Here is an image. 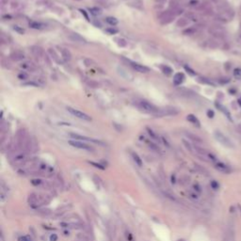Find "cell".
<instances>
[{"label":"cell","instance_id":"cell-51","mask_svg":"<svg viewBox=\"0 0 241 241\" xmlns=\"http://www.w3.org/2000/svg\"><path fill=\"white\" fill-rule=\"evenodd\" d=\"M31 183L33 184L34 186H38V185H40V184H41V180H32Z\"/></svg>","mask_w":241,"mask_h":241},{"label":"cell","instance_id":"cell-22","mask_svg":"<svg viewBox=\"0 0 241 241\" xmlns=\"http://www.w3.org/2000/svg\"><path fill=\"white\" fill-rule=\"evenodd\" d=\"M48 53H49V55L51 56V58L54 59L56 62H58V63H59V56H58V54H57L56 53V51L54 50V49L53 48H49L48 49Z\"/></svg>","mask_w":241,"mask_h":241},{"label":"cell","instance_id":"cell-32","mask_svg":"<svg viewBox=\"0 0 241 241\" xmlns=\"http://www.w3.org/2000/svg\"><path fill=\"white\" fill-rule=\"evenodd\" d=\"M234 76L236 79H241V69L235 68L234 70Z\"/></svg>","mask_w":241,"mask_h":241},{"label":"cell","instance_id":"cell-40","mask_svg":"<svg viewBox=\"0 0 241 241\" xmlns=\"http://www.w3.org/2000/svg\"><path fill=\"white\" fill-rule=\"evenodd\" d=\"M88 85L91 88H99V84L97 82H94V81H89V82H88Z\"/></svg>","mask_w":241,"mask_h":241},{"label":"cell","instance_id":"cell-23","mask_svg":"<svg viewBox=\"0 0 241 241\" xmlns=\"http://www.w3.org/2000/svg\"><path fill=\"white\" fill-rule=\"evenodd\" d=\"M189 23V20H187V18H180L177 21L176 23V26L178 27H187V24Z\"/></svg>","mask_w":241,"mask_h":241},{"label":"cell","instance_id":"cell-59","mask_svg":"<svg viewBox=\"0 0 241 241\" xmlns=\"http://www.w3.org/2000/svg\"><path fill=\"white\" fill-rule=\"evenodd\" d=\"M78 241H80V240H78Z\"/></svg>","mask_w":241,"mask_h":241},{"label":"cell","instance_id":"cell-37","mask_svg":"<svg viewBox=\"0 0 241 241\" xmlns=\"http://www.w3.org/2000/svg\"><path fill=\"white\" fill-rule=\"evenodd\" d=\"M219 82L220 84H227L230 82V78H228V77H222V78L219 79Z\"/></svg>","mask_w":241,"mask_h":241},{"label":"cell","instance_id":"cell-47","mask_svg":"<svg viewBox=\"0 0 241 241\" xmlns=\"http://www.w3.org/2000/svg\"><path fill=\"white\" fill-rule=\"evenodd\" d=\"M80 12H81V13H82V15H84V16H85V18L87 19L88 21H89V16H88L87 12H86V10H80Z\"/></svg>","mask_w":241,"mask_h":241},{"label":"cell","instance_id":"cell-34","mask_svg":"<svg viewBox=\"0 0 241 241\" xmlns=\"http://www.w3.org/2000/svg\"><path fill=\"white\" fill-rule=\"evenodd\" d=\"M183 143H184V145L186 146V148H187V150H189L190 152H192V151H193V147L191 146V144L189 143V141H187L186 140H183Z\"/></svg>","mask_w":241,"mask_h":241},{"label":"cell","instance_id":"cell-6","mask_svg":"<svg viewBox=\"0 0 241 241\" xmlns=\"http://www.w3.org/2000/svg\"><path fill=\"white\" fill-rule=\"evenodd\" d=\"M208 31H209L210 34H212L217 39H221L226 34V30L224 29L222 27H219V26H212L209 27Z\"/></svg>","mask_w":241,"mask_h":241},{"label":"cell","instance_id":"cell-29","mask_svg":"<svg viewBox=\"0 0 241 241\" xmlns=\"http://www.w3.org/2000/svg\"><path fill=\"white\" fill-rule=\"evenodd\" d=\"M105 22L110 24V26H116V24H118V20L115 17H107L105 18Z\"/></svg>","mask_w":241,"mask_h":241},{"label":"cell","instance_id":"cell-26","mask_svg":"<svg viewBox=\"0 0 241 241\" xmlns=\"http://www.w3.org/2000/svg\"><path fill=\"white\" fill-rule=\"evenodd\" d=\"M29 27L34 28V29H42V28L44 27V24L42 23H39V22H30Z\"/></svg>","mask_w":241,"mask_h":241},{"label":"cell","instance_id":"cell-33","mask_svg":"<svg viewBox=\"0 0 241 241\" xmlns=\"http://www.w3.org/2000/svg\"><path fill=\"white\" fill-rule=\"evenodd\" d=\"M13 30L15 32H17L18 34H21V35H23L24 33V29L22 27H20L19 26H13Z\"/></svg>","mask_w":241,"mask_h":241},{"label":"cell","instance_id":"cell-28","mask_svg":"<svg viewBox=\"0 0 241 241\" xmlns=\"http://www.w3.org/2000/svg\"><path fill=\"white\" fill-rule=\"evenodd\" d=\"M115 42H116V43L118 44V45L121 46V47H125L126 45H127V42H126L124 38H116Z\"/></svg>","mask_w":241,"mask_h":241},{"label":"cell","instance_id":"cell-56","mask_svg":"<svg viewBox=\"0 0 241 241\" xmlns=\"http://www.w3.org/2000/svg\"><path fill=\"white\" fill-rule=\"evenodd\" d=\"M239 37H240V39H241V33H240V35H239Z\"/></svg>","mask_w":241,"mask_h":241},{"label":"cell","instance_id":"cell-57","mask_svg":"<svg viewBox=\"0 0 241 241\" xmlns=\"http://www.w3.org/2000/svg\"><path fill=\"white\" fill-rule=\"evenodd\" d=\"M76 1H80V0H76Z\"/></svg>","mask_w":241,"mask_h":241},{"label":"cell","instance_id":"cell-38","mask_svg":"<svg viewBox=\"0 0 241 241\" xmlns=\"http://www.w3.org/2000/svg\"><path fill=\"white\" fill-rule=\"evenodd\" d=\"M27 77H28V75L26 73H21L18 75V78L21 80H26V79H27Z\"/></svg>","mask_w":241,"mask_h":241},{"label":"cell","instance_id":"cell-16","mask_svg":"<svg viewBox=\"0 0 241 241\" xmlns=\"http://www.w3.org/2000/svg\"><path fill=\"white\" fill-rule=\"evenodd\" d=\"M185 134H186V136L189 138V140H191L192 141L196 142V143H202V142H203V140L199 136H197V135L192 134V133H190V132H186Z\"/></svg>","mask_w":241,"mask_h":241},{"label":"cell","instance_id":"cell-35","mask_svg":"<svg viewBox=\"0 0 241 241\" xmlns=\"http://www.w3.org/2000/svg\"><path fill=\"white\" fill-rule=\"evenodd\" d=\"M105 31L108 32V34L110 35H113V34H116L118 33V29H116V28H114V27H109V28H107L105 29Z\"/></svg>","mask_w":241,"mask_h":241},{"label":"cell","instance_id":"cell-41","mask_svg":"<svg viewBox=\"0 0 241 241\" xmlns=\"http://www.w3.org/2000/svg\"><path fill=\"white\" fill-rule=\"evenodd\" d=\"M185 70L189 73L190 75H196V73L192 70V69H190L189 66H185Z\"/></svg>","mask_w":241,"mask_h":241},{"label":"cell","instance_id":"cell-58","mask_svg":"<svg viewBox=\"0 0 241 241\" xmlns=\"http://www.w3.org/2000/svg\"><path fill=\"white\" fill-rule=\"evenodd\" d=\"M240 10H241V7H240Z\"/></svg>","mask_w":241,"mask_h":241},{"label":"cell","instance_id":"cell-53","mask_svg":"<svg viewBox=\"0 0 241 241\" xmlns=\"http://www.w3.org/2000/svg\"><path fill=\"white\" fill-rule=\"evenodd\" d=\"M94 24H95V27H102L100 22H95V23H94Z\"/></svg>","mask_w":241,"mask_h":241},{"label":"cell","instance_id":"cell-42","mask_svg":"<svg viewBox=\"0 0 241 241\" xmlns=\"http://www.w3.org/2000/svg\"><path fill=\"white\" fill-rule=\"evenodd\" d=\"M24 86H33V87H39V84L34 82V81H30V82H27V83H24L23 84Z\"/></svg>","mask_w":241,"mask_h":241},{"label":"cell","instance_id":"cell-2","mask_svg":"<svg viewBox=\"0 0 241 241\" xmlns=\"http://www.w3.org/2000/svg\"><path fill=\"white\" fill-rule=\"evenodd\" d=\"M136 105L138 108L142 110V111L147 112V113H152L154 115H156L159 110L158 108H156L154 105L149 103V102L146 100H138L136 102Z\"/></svg>","mask_w":241,"mask_h":241},{"label":"cell","instance_id":"cell-55","mask_svg":"<svg viewBox=\"0 0 241 241\" xmlns=\"http://www.w3.org/2000/svg\"><path fill=\"white\" fill-rule=\"evenodd\" d=\"M238 105H240V107H241V97H240V98H239V99H238Z\"/></svg>","mask_w":241,"mask_h":241},{"label":"cell","instance_id":"cell-13","mask_svg":"<svg viewBox=\"0 0 241 241\" xmlns=\"http://www.w3.org/2000/svg\"><path fill=\"white\" fill-rule=\"evenodd\" d=\"M69 39L75 43H86V40L82 36L79 35L78 33H70L69 34Z\"/></svg>","mask_w":241,"mask_h":241},{"label":"cell","instance_id":"cell-45","mask_svg":"<svg viewBox=\"0 0 241 241\" xmlns=\"http://www.w3.org/2000/svg\"><path fill=\"white\" fill-rule=\"evenodd\" d=\"M28 201H29L30 203H34L35 201H36V197H35V195L34 194H31L29 196V199H28Z\"/></svg>","mask_w":241,"mask_h":241},{"label":"cell","instance_id":"cell-11","mask_svg":"<svg viewBox=\"0 0 241 241\" xmlns=\"http://www.w3.org/2000/svg\"><path fill=\"white\" fill-rule=\"evenodd\" d=\"M129 62H130V65H131V67L136 72L141 73H146L150 72V69L148 67L144 66V65H141V64L137 63V62H132V61H129Z\"/></svg>","mask_w":241,"mask_h":241},{"label":"cell","instance_id":"cell-5","mask_svg":"<svg viewBox=\"0 0 241 241\" xmlns=\"http://www.w3.org/2000/svg\"><path fill=\"white\" fill-rule=\"evenodd\" d=\"M179 114V110L173 107H167L164 108H159L158 112L154 116L165 117V116H176Z\"/></svg>","mask_w":241,"mask_h":241},{"label":"cell","instance_id":"cell-54","mask_svg":"<svg viewBox=\"0 0 241 241\" xmlns=\"http://www.w3.org/2000/svg\"><path fill=\"white\" fill-rule=\"evenodd\" d=\"M154 1L157 2V3H163V2H165L166 0H154Z\"/></svg>","mask_w":241,"mask_h":241},{"label":"cell","instance_id":"cell-4","mask_svg":"<svg viewBox=\"0 0 241 241\" xmlns=\"http://www.w3.org/2000/svg\"><path fill=\"white\" fill-rule=\"evenodd\" d=\"M175 16L176 15H175L174 12L168 10H165V11L161 12V13L158 15L157 18H158L159 23H160L161 24H170V23H171L173 21Z\"/></svg>","mask_w":241,"mask_h":241},{"label":"cell","instance_id":"cell-1","mask_svg":"<svg viewBox=\"0 0 241 241\" xmlns=\"http://www.w3.org/2000/svg\"><path fill=\"white\" fill-rule=\"evenodd\" d=\"M234 16H235L234 10H233L232 9H230L228 6H225L223 4V5L219 6V12L218 13V15L215 17V19L219 22L226 23V22L231 21V20L234 18Z\"/></svg>","mask_w":241,"mask_h":241},{"label":"cell","instance_id":"cell-14","mask_svg":"<svg viewBox=\"0 0 241 241\" xmlns=\"http://www.w3.org/2000/svg\"><path fill=\"white\" fill-rule=\"evenodd\" d=\"M184 80H185V75L183 73H177L173 76V83L176 86L181 85L184 82Z\"/></svg>","mask_w":241,"mask_h":241},{"label":"cell","instance_id":"cell-10","mask_svg":"<svg viewBox=\"0 0 241 241\" xmlns=\"http://www.w3.org/2000/svg\"><path fill=\"white\" fill-rule=\"evenodd\" d=\"M117 73H118V75H119L121 77H122V78L125 79V80L131 81L134 78V75H132V73H130L127 70H125L124 68H122L121 66H118L117 67Z\"/></svg>","mask_w":241,"mask_h":241},{"label":"cell","instance_id":"cell-8","mask_svg":"<svg viewBox=\"0 0 241 241\" xmlns=\"http://www.w3.org/2000/svg\"><path fill=\"white\" fill-rule=\"evenodd\" d=\"M70 137L73 138V140H80V141H91V142H93V143H96V144L104 145L103 142L100 141V140H94V138H92L85 137V136H81V135H78V134L71 133V134H70Z\"/></svg>","mask_w":241,"mask_h":241},{"label":"cell","instance_id":"cell-30","mask_svg":"<svg viewBox=\"0 0 241 241\" xmlns=\"http://www.w3.org/2000/svg\"><path fill=\"white\" fill-rule=\"evenodd\" d=\"M199 82H201L203 84H207V85H211V86H215V83H213L210 79L205 78V77H200L199 78Z\"/></svg>","mask_w":241,"mask_h":241},{"label":"cell","instance_id":"cell-52","mask_svg":"<svg viewBox=\"0 0 241 241\" xmlns=\"http://www.w3.org/2000/svg\"><path fill=\"white\" fill-rule=\"evenodd\" d=\"M161 140H162V141H163V142H164V144H165V145H167V146H168V147L170 146V144H169V142H168V141H167V140H166V138H161Z\"/></svg>","mask_w":241,"mask_h":241},{"label":"cell","instance_id":"cell-15","mask_svg":"<svg viewBox=\"0 0 241 241\" xmlns=\"http://www.w3.org/2000/svg\"><path fill=\"white\" fill-rule=\"evenodd\" d=\"M187 120L189 122H191L192 124H194L195 126H197V127L201 126V124H200V121L198 120V118L195 115H193V114H189V115L187 116Z\"/></svg>","mask_w":241,"mask_h":241},{"label":"cell","instance_id":"cell-24","mask_svg":"<svg viewBox=\"0 0 241 241\" xmlns=\"http://www.w3.org/2000/svg\"><path fill=\"white\" fill-rule=\"evenodd\" d=\"M160 68H161V71L163 72V73H165L166 75H171V73L173 72V69L169 66H167V65H161Z\"/></svg>","mask_w":241,"mask_h":241},{"label":"cell","instance_id":"cell-3","mask_svg":"<svg viewBox=\"0 0 241 241\" xmlns=\"http://www.w3.org/2000/svg\"><path fill=\"white\" fill-rule=\"evenodd\" d=\"M214 137L216 138V140L223 146L227 147V148H235V144L233 143V141L223 133L219 131V130H216L214 132Z\"/></svg>","mask_w":241,"mask_h":241},{"label":"cell","instance_id":"cell-39","mask_svg":"<svg viewBox=\"0 0 241 241\" xmlns=\"http://www.w3.org/2000/svg\"><path fill=\"white\" fill-rule=\"evenodd\" d=\"M189 5L190 7H199L200 6V3H199L198 0H191V1H189Z\"/></svg>","mask_w":241,"mask_h":241},{"label":"cell","instance_id":"cell-12","mask_svg":"<svg viewBox=\"0 0 241 241\" xmlns=\"http://www.w3.org/2000/svg\"><path fill=\"white\" fill-rule=\"evenodd\" d=\"M215 168L217 169L219 171L222 173H231V168L228 165L224 164V163L221 162H217L215 164Z\"/></svg>","mask_w":241,"mask_h":241},{"label":"cell","instance_id":"cell-27","mask_svg":"<svg viewBox=\"0 0 241 241\" xmlns=\"http://www.w3.org/2000/svg\"><path fill=\"white\" fill-rule=\"evenodd\" d=\"M89 12L92 14V15H94V16H98V15H101L102 14V10L101 9H99V8H97V7H94V8H89Z\"/></svg>","mask_w":241,"mask_h":241},{"label":"cell","instance_id":"cell-21","mask_svg":"<svg viewBox=\"0 0 241 241\" xmlns=\"http://www.w3.org/2000/svg\"><path fill=\"white\" fill-rule=\"evenodd\" d=\"M196 32H197V27H190L189 28H187L183 31V34L186 35V36H191V35H194Z\"/></svg>","mask_w":241,"mask_h":241},{"label":"cell","instance_id":"cell-19","mask_svg":"<svg viewBox=\"0 0 241 241\" xmlns=\"http://www.w3.org/2000/svg\"><path fill=\"white\" fill-rule=\"evenodd\" d=\"M215 105H216V107H217V108H219V109L220 110V111H221V112H223L224 114H225V115H226V117L228 118V119H229V120H231V121H232V118H231V114H230V112H229V111H228V110H227V108H226L225 107H223V105H220V104H219V103H216V104H215Z\"/></svg>","mask_w":241,"mask_h":241},{"label":"cell","instance_id":"cell-7","mask_svg":"<svg viewBox=\"0 0 241 241\" xmlns=\"http://www.w3.org/2000/svg\"><path fill=\"white\" fill-rule=\"evenodd\" d=\"M67 110L69 112H70L72 115H73L75 117L78 118V119H81V120H84V121H92V117L88 115L87 113H85L83 111H80L78 109H75V108H73L71 107H68L67 108Z\"/></svg>","mask_w":241,"mask_h":241},{"label":"cell","instance_id":"cell-46","mask_svg":"<svg viewBox=\"0 0 241 241\" xmlns=\"http://www.w3.org/2000/svg\"><path fill=\"white\" fill-rule=\"evenodd\" d=\"M49 239H50V241H57L58 240V235L56 234H52L50 235V238H49Z\"/></svg>","mask_w":241,"mask_h":241},{"label":"cell","instance_id":"cell-43","mask_svg":"<svg viewBox=\"0 0 241 241\" xmlns=\"http://www.w3.org/2000/svg\"><path fill=\"white\" fill-rule=\"evenodd\" d=\"M89 164H92V165H93L94 167H96V168H99V169H101V170H104V169H105L102 165L98 164V163H95V162H89Z\"/></svg>","mask_w":241,"mask_h":241},{"label":"cell","instance_id":"cell-9","mask_svg":"<svg viewBox=\"0 0 241 241\" xmlns=\"http://www.w3.org/2000/svg\"><path fill=\"white\" fill-rule=\"evenodd\" d=\"M69 144L72 145L73 147L77 149H81V150H86V151H92V147L88 145L87 143H85L83 141L80 140H69Z\"/></svg>","mask_w":241,"mask_h":241},{"label":"cell","instance_id":"cell-48","mask_svg":"<svg viewBox=\"0 0 241 241\" xmlns=\"http://www.w3.org/2000/svg\"><path fill=\"white\" fill-rule=\"evenodd\" d=\"M77 238H78V239H79V238H82V240H80V241H85V240H88V239H89V238H87V236H85L84 235H81V234L77 235Z\"/></svg>","mask_w":241,"mask_h":241},{"label":"cell","instance_id":"cell-36","mask_svg":"<svg viewBox=\"0 0 241 241\" xmlns=\"http://www.w3.org/2000/svg\"><path fill=\"white\" fill-rule=\"evenodd\" d=\"M147 143H148V145L150 146V148L153 149L154 151H156V152H158V151H159V148H158V147H157L156 144H154V143H153L152 141H147Z\"/></svg>","mask_w":241,"mask_h":241},{"label":"cell","instance_id":"cell-17","mask_svg":"<svg viewBox=\"0 0 241 241\" xmlns=\"http://www.w3.org/2000/svg\"><path fill=\"white\" fill-rule=\"evenodd\" d=\"M60 52H61V56H62V58L65 61H70L72 59V54L68 49L60 48Z\"/></svg>","mask_w":241,"mask_h":241},{"label":"cell","instance_id":"cell-49","mask_svg":"<svg viewBox=\"0 0 241 241\" xmlns=\"http://www.w3.org/2000/svg\"><path fill=\"white\" fill-rule=\"evenodd\" d=\"M18 241H31L27 236H21V238H18Z\"/></svg>","mask_w":241,"mask_h":241},{"label":"cell","instance_id":"cell-18","mask_svg":"<svg viewBox=\"0 0 241 241\" xmlns=\"http://www.w3.org/2000/svg\"><path fill=\"white\" fill-rule=\"evenodd\" d=\"M24 58V54H23V53H21V52H19V51H15V52L11 53V54H10V59L15 60V61L22 60Z\"/></svg>","mask_w":241,"mask_h":241},{"label":"cell","instance_id":"cell-44","mask_svg":"<svg viewBox=\"0 0 241 241\" xmlns=\"http://www.w3.org/2000/svg\"><path fill=\"white\" fill-rule=\"evenodd\" d=\"M214 116H215V113L213 110H211V109L207 110V117H209L212 119V118H214Z\"/></svg>","mask_w":241,"mask_h":241},{"label":"cell","instance_id":"cell-25","mask_svg":"<svg viewBox=\"0 0 241 241\" xmlns=\"http://www.w3.org/2000/svg\"><path fill=\"white\" fill-rule=\"evenodd\" d=\"M132 157H133V160L135 161V163H136L138 167H142V160H141V158L138 156V154L132 153Z\"/></svg>","mask_w":241,"mask_h":241},{"label":"cell","instance_id":"cell-50","mask_svg":"<svg viewBox=\"0 0 241 241\" xmlns=\"http://www.w3.org/2000/svg\"><path fill=\"white\" fill-rule=\"evenodd\" d=\"M92 60L91 59H85V64H86V66H92Z\"/></svg>","mask_w":241,"mask_h":241},{"label":"cell","instance_id":"cell-31","mask_svg":"<svg viewBox=\"0 0 241 241\" xmlns=\"http://www.w3.org/2000/svg\"><path fill=\"white\" fill-rule=\"evenodd\" d=\"M147 132H148V134L150 135V137L153 138V140H159V138H158V136L156 134V132H154L152 129H150V128H147Z\"/></svg>","mask_w":241,"mask_h":241},{"label":"cell","instance_id":"cell-20","mask_svg":"<svg viewBox=\"0 0 241 241\" xmlns=\"http://www.w3.org/2000/svg\"><path fill=\"white\" fill-rule=\"evenodd\" d=\"M31 51L36 57H38V58H40V57H43V49L41 47H39V46H32Z\"/></svg>","mask_w":241,"mask_h":241}]
</instances>
